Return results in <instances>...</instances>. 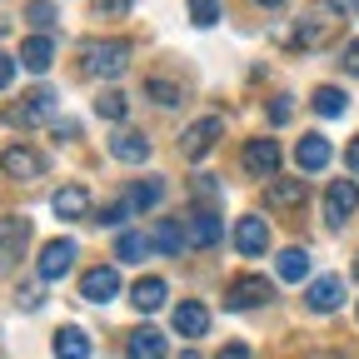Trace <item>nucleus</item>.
Wrapping results in <instances>:
<instances>
[{"label": "nucleus", "mask_w": 359, "mask_h": 359, "mask_svg": "<svg viewBox=\"0 0 359 359\" xmlns=\"http://www.w3.org/2000/svg\"><path fill=\"white\" fill-rule=\"evenodd\" d=\"M240 165L255 175V180H275L280 175V145L275 140H245V150H240Z\"/></svg>", "instance_id": "obj_4"}, {"label": "nucleus", "mask_w": 359, "mask_h": 359, "mask_svg": "<svg viewBox=\"0 0 359 359\" xmlns=\"http://www.w3.org/2000/svg\"><path fill=\"white\" fill-rule=\"evenodd\" d=\"M130 6H135V0H100V15H110V20H115V15H125Z\"/></svg>", "instance_id": "obj_35"}, {"label": "nucleus", "mask_w": 359, "mask_h": 359, "mask_svg": "<svg viewBox=\"0 0 359 359\" xmlns=\"http://www.w3.org/2000/svg\"><path fill=\"white\" fill-rule=\"evenodd\" d=\"M339 25H344V11L334 6V0H309L304 15L294 20V30L280 25L275 35H280L285 45H299V50H320V45H330V40L339 35Z\"/></svg>", "instance_id": "obj_1"}, {"label": "nucleus", "mask_w": 359, "mask_h": 359, "mask_svg": "<svg viewBox=\"0 0 359 359\" xmlns=\"http://www.w3.org/2000/svg\"><path fill=\"white\" fill-rule=\"evenodd\" d=\"M50 110H55V95L50 90H35V95H25V105L6 110V120L11 125H40V120H50Z\"/></svg>", "instance_id": "obj_13"}, {"label": "nucleus", "mask_w": 359, "mask_h": 359, "mask_svg": "<svg viewBox=\"0 0 359 359\" xmlns=\"http://www.w3.org/2000/svg\"><path fill=\"white\" fill-rule=\"evenodd\" d=\"M125 110H130V100L120 95V90H105V95L95 100V115L100 120H125Z\"/></svg>", "instance_id": "obj_28"}, {"label": "nucleus", "mask_w": 359, "mask_h": 359, "mask_svg": "<svg viewBox=\"0 0 359 359\" xmlns=\"http://www.w3.org/2000/svg\"><path fill=\"white\" fill-rule=\"evenodd\" d=\"M344 70H349V75H359V40H349V45H344Z\"/></svg>", "instance_id": "obj_36"}, {"label": "nucleus", "mask_w": 359, "mask_h": 359, "mask_svg": "<svg viewBox=\"0 0 359 359\" xmlns=\"http://www.w3.org/2000/svg\"><path fill=\"white\" fill-rule=\"evenodd\" d=\"M255 6H264V11H280V6H285V0H255Z\"/></svg>", "instance_id": "obj_41"}, {"label": "nucleus", "mask_w": 359, "mask_h": 359, "mask_svg": "<svg viewBox=\"0 0 359 359\" xmlns=\"http://www.w3.org/2000/svg\"><path fill=\"white\" fill-rule=\"evenodd\" d=\"M304 275H309V255H304L299 245H294V250H285V255H280V280H290V285H299Z\"/></svg>", "instance_id": "obj_25"}, {"label": "nucleus", "mask_w": 359, "mask_h": 359, "mask_svg": "<svg viewBox=\"0 0 359 359\" xmlns=\"http://www.w3.org/2000/svg\"><path fill=\"white\" fill-rule=\"evenodd\" d=\"M190 15H195V25H215L219 20V0H190Z\"/></svg>", "instance_id": "obj_32"}, {"label": "nucleus", "mask_w": 359, "mask_h": 359, "mask_svg": "<svg viewBox=\"0 0 359 359\" xmlns=\"http://www.w3.org/2000/svg\"><path fill=\"white\" fill-rule=\"evenodd\" d=\"M224 135V120L219 115H205V120H195L190 130H185V140H180V150H185V160H205L210 150H215V140Z\"/></svg>", "instance_id": "obj_5"}, {"label": "nucleus", "mask_w": 359, "mask_h": 359, "mask_svg": "<svg viewBox=\"0 0 359 359\" xmlns=\"http://www.w3.org/2000/svg\"><path fill=\"white\" fill-rule=\"evenodd\" d=\"M175 330L185 334V339H200V334L210 330V309H205V304H195V299L175 304Z\"/></svg>", "instance_id": "obj_19"}, {"label": "nucleus", "mask_w": 359, "mask_h": 359, "mask_svg": "<svg viewBox=\"0 0 359 359\" xmlns=\"http://www.w3.org/2000/svg\"><path fill=\"white\" fill-rule=\"evenodd\" d=\"M165 294H170V290H165V280L145 275V280H135V290H130V304L150 314V309H160V304H165Z\"/></svg>", "instance_id": "obj_23"}, {"label": "nucleus", "mask_w": 359, "mask_h": 359, "mask_svg": "<svg viewBox=\"0 0 359 359\" xmlns=\"http://www.w3.org/2000/svg\"><path fill=\"white\" fill-rule=\"evenodd\" d=\"M70 264H75V240H50L40 250V280H60Z\"/></svg>", "instance_id": "obj_15"}, {"label": "nucleus", "mask_w": 359, "mask_h": 359, "mask_svg": "<svg viewBox=\"0 0 359 359\" xmlns=\"http://www.w3.org/2000/svg\"><path fill=\"white\" fill-rule=\"evenodd\" d=\"M25 20H30L35 30H50V25H55V6H50V0H30V6H25Z\"/></svg>", "instance_id": "obj_30"}, {"label": "nucleus", "mask_w": 359, "mask_h": 359, "mask_svg": "<svg viewBox=\"0 0 359 359\" xmlns=\"http://www.w3.org/2000/svg\"><path fill=\"white\" fill-rule=\"evenodd\" d=\"M235 250L250 255V259H259V255L269 250V224H264L259 215H245V219L235 224Z\"/></svg>", "instance_id": "obj_12"}, {"label": "nucleus", "mask_w": 359, "mask_h": 359, "mask_svg": "<svg viewBox=\"0 0 359 359\" xmlns=\"http://www.w3.org/2000/svg\"><path fill=\"white\" fill-rule=\"evenodd\" d=\"M290 115H294V105H290V100H285V95H280V100H275V105H269V120H275V125H285V120H290Z\"/></svg>", "instance_id": "obj_34"}, {"label": "nucleus", "mask_w": 359, "mask_h": 359, "mask_svg": "<svg viewBox=\"0 0 359 359\" xmlns=\"http://www.w3.org/2000/svg\"><path fill=\"white\" fill-rule=\"evenodd\" d=\"M269 299H275V285L264 275H240V280H230V290H224V304L230 309H255V304H269Z\"/></svg>", "instance_id": "obj_3"}, {"label": "nucleus", "mask_w": 359, "mask_h": 359, "mask_svg": "<svg viewBox=\"0 0 359 359\" xmlns=\"http://www.w3.org/2000/svg\"><path fill=\"white\" fill-rule=\"evenodd\" d=\"M50 60H55V40H50V35H30V40L20 45V65H25V70L45 75V70H50Z\"/></svg>", "instance_id": "obj_17"}, {"label": "nucleus", "mask_w": 359, "mask_h": 359, "mask_svg": "<svg viewBox=\"0 0 359 359\" xmlns=\"http://www.w3.org/2000/svg\"><path fill=\"white\" fill-rule=\"evenodd\" d=\"M145 90H150L160 105H180V100H185V95H180V85H175V80H160V75H155V80H145Z\"/></svg>", "instance_id": "obj_31"}, {"label": "nucleus", "mask_w": 359, "mask_h": 359, "mask_svg": "<svg viewBox=\"0 0 359 359\" xmlns=\"http://www.w3.org/2000/svg\"><path fill=\"white\" fill-rule=\"evenodd\" d=\"M330 140H325V135H304V140L294 145V160H299V170H325L330 165Z\"/></svg>", "instance_id": "obj_21"}, {"label": "nucleus", "mask_w": 359, "mask_h": 359, "mask_svg": "<svg viewBox=\"0 0 359 359\" xmlns=\"http://www.w3.org/2000/svg\"><path fill=\"white\" fill-rule=\"evenodd\" d=\"M219 235H224V224H219L215 210H190V215H185V240H190L195 250H215Z\"/></svg>", "instance_id": "obj_7"}, {"label": "nucleus", "mask_w": 359, "mask_h": 359, "mask_svg": "<svg viewBox=\"0 0 359 359\" xmlns=\"http://www.w3.org/2000/svg\"><path fill=\"white\" fill-rule=\"evenodd\" d=\"M120 294V275L110 264H95V269H85V280H80V299H90V304H110Z\"/></svg>", "instance_id": "obj_8"}, {"label": "nucleus", "mask_w": 359, "mask_h": 359, "mask_svg": "<svg viewBox=\"0 0 359 359\" xmlns=\"http://www.w3.org/2000/svg\"><path fill=\"white\" fill-rule=\"evenodd\" d=\"M25 245H30V219H20V215L0 219V269H11L15 259H25Z\"/></svg>", "instance_id": "obj_6"}, {"label": "nucleus", "mask_w": 359, "mask_h": 359, "mask_svg": "<svg viewBox=\"0 0 359 359\" xmlns=\"http://www.w3.org/2000/svg\"><path fill=\"white\" fill-rule=\"evenodd\" d=\"M55 359H90L85 330H60V334H55Z\"/></svg>", "instance_id": "obj_24"}, {"label": "nucleus", "mask_w": 359, "mask_h": 359, "mask_svg": "<svg viewBox=\"0 0 359 359\" xmlns=\"http://www.w3.org/2000/svg\"><path fill=\"white\" fill-rule=\"evenodd\" d=\"M344 160H349V170L359 175V135H354V140H349V155H344Z\"/></svg>", "instance_id": "obj_40"}, {"label": "nucleus", "mask_w": 359, "mask_h": 359, "mask_svg": "<svg viewBox=\"0 0 359 359\" xmlns=\"http://www.w3.org/2000/svg\"><path fill=\"white\" fill-rule=\"evenodd\" d=\"M339 299H344V280H339V275H325V280H314V285L304 290V304H309L314 314L339 309Z\"/></svg>", "instance_id": "obj_14"}, {"label": "nucleus", "mask_w": 359, "mask_h": 359, "mask_svg": "<svg viewBox=\"0 0 359 359\" xmlns=\"http://www.w3.org/2000/svg\"><path fill=\"white\" fill-rule=\"evenodd\" d=\"M125 215H130V200H115L100 210V224H125Z\"/></svg>", "instance_id": "obj_33"}, {"label": "nucleus", "mask_w": 359, "mask_h": 359, "mask_svg": "<svg viewBox=\"0 0 359 359\" xmlns=\"http://www.w3.org/2000/svg\"><path fill=\"white\" fill-rule=\"evenodd\" d=\"M20 304L25 309H40V285H20Z\"/></svg>", "instance_id": "obj_38"}, {"label": "nucleus", "mask_w": 359, "mask_h": 359, "mask_svg": "<svg viewBox=\"0 0 359 359\" xmlns=\"http://www.w3.org/2000/svg\"><path fill=\"white\" fill-rule=\"evenodd\" d=\"M219 359H250V349H245V344H224Z\"/></svg>", "instance_id": "obj_39"}, {"label": "nucleus", "mask_w": 359, "mask_h": 359, "mask_svg": "<svg viewBox=\"0 0 359 359\" xmlns=\"http://www.w3.org/2000/svg\"><path fill=\"white\" fill-rule=\"evenodd\" d=\"M0 170H6L11 180H40L45 175V160L30 145H6V150H0Z\"/></svg>", "instance_id": "obj_9"}, {"label": "nucleus", "mask_w": 359, "mask_h": 359, "mask_svg": "<svg viewBox=\"0 0 359 359\" xmlns=\"http://www.w3.org/2000/svg\"><path fill=\"white\" fill-rule=\"evenodd\" d=\"M180 359H200V354H195V349H185V354H180Z\"/></svg>", "instance_id": "obj_43"}, {"label": "nucleus", "mask_w": 359, "mask_h": 359, "mask_svg": "<svg viewBox=\"0 0 359 359\" xmlns=\"http://www.w3.org/2000/svg\"><path fill=\"white\" fill-rule=\"evenodd\" d=\"M150 245H155L160 255H180V250L190 245V240H185V224H180V219H160L155 230H150Z\"/></svg>", "instance_id": "obj_22"}, {"label": "nucleus", "mask_w": 359, "mask_h": 359, "mask_svg": "<svg viewBox=\"0 0 359 359\" xmlns=\"http://www.w3.org/2000/svg\"><path fill=\"white\" fill-rule=\"evenodd\" d=\"M304 200H309V180L304 175L299 180H280L275 175V180H269V190H264V205L269 210H299Z\"/></svg>", "instance_id": "obj_10"}, {"label": "nucleus", "mask_w": 359, "mask_h": 359, "mask_svg": "<svg viewBox=\"0 0 359 359\" xmlns=\"http://www.w3.org/2000/svg\"><path fill=\"white\" fill-rule=\"evenodd\" d=\"M160 195H165L160 180H140V185L130 190V205H135V210H150V205H160Z\"/></svg>", "instance_id": "obj_29"}, {"label": "nucleus", "mask_w": 359, "mask_h": 359, "mask_svg": "<svg viewBox=\"0 0 359 359\" xmlns=\"http://www.w3.org/2000/svg\"><path fill=\"white\" fill-rule=\"evenodd\" d=\"M354 210H359V185H354V180H334L330 195H325V219L330 224H344Z\"/></svg>", "instance_id": "obj_11"}, {"label": "nucleus", "mask_w": 359, "mask_h": 359, "mask_svg": "<svg viewBox=\"0 0 359 359\" xmlns=\"http://www.w3.org/2000/svg\"><path fill=\"white\" fill-rule=\"evenodd\" d=\"M125 354L130 359H165V334L160 330H130Z\"/></svg>", "instance_id": "obj_20"}, {"label": "nucleus", "mask_w": 359, "mask_h": 359, "mask_svg": "<svg viewBox=\"0 0 359 359\" xmlns=\"http://www.w3.org/2000/svg\"><path fill=\"white\" fill-rule=\"evenodd\" d=\"M150 250H155V245H150L145 235H135V230H125V235L115 240V255H120V259H145Z\"/></svg>", "instance_id": "obj_27"}, {"label": "nucleus", "mask_w": 359, "mask_h": 359, "mask_svg": "<svg viewBox=\"0 0 359 359\" xmlns=\"http://www.w3.org/2000/svg\"><path fill=\"white\" fill-rule=\"evenodd\" d=\"M314 110H320L325 120L344 115V90H334V85H320V90H314Z\"/></svg>", "instance_id": "obj_26"}, {"label": "nucleus", "mask_w": 359, "mask_h": 359, "mask_svg": "<svg viewBox=\"0 0 359 359\" xmlns=\"http://www.w3.org/2000/svg\"><path fill=\"white\" fill-rule=\"evenodd\" d=\"M354 11H359V0H354Z\"/></svg>", "instance_id": "obj_44"}, {"label": "nucleus", "mask_w": 359, "mask_h": 359, "mask_svg": "<svg viewBox=\"0 0 359 359\" xmlns=\"http://www.w3.org/2000/svg\"><path fill=\"white\" fill-rule=\"evenodd\" d=\"M50 210H55L60 219H85V215H90V195H85V185H65V190H55V195H50Z\"/></svg>", "instance_id": "obj_18"}, {"label": "nucleus", "mask_w": 359, "mask_h": 359, "mask_svg": "<svg viewBox=\"0 0 359 359\" xmlns=\"http://www.w3.org/2000/svg\"><path fill=\"white\" fill-rule=\"evenodd\" d=\"M110 155L125 160V165H145L150 160V140H145L140 130H120L115 140H110Z\"/></svg>", "instance_id": "obj_16"}, {"label": "nucleus", "mask_w": 359, "mask_h": 359, "mask_svg": "<svg viewBox=\"0 0 359 359\" xmlns=\"http://www.w3.org/2000/svg\"><path fill=\"white\" fill-rule=\"evenodd\" d=\"M11 80H15V60H11L6 50H0V90H6Z\"/></svg>", "instance_id": "obj_37"}, {"label": "nucleus", "mask_w": 359, "mask_h": 359, "mask_svg": "<svg viewBox=\"0 0 359 359\" xmlns=\"http://www.w3.org/2000/svg\"><path fill=\"white\" fill-rule=\"evenodd\" d=\"M309 359H344V354H334V349H325V354H309Z\"/></svg>", "instance_id": "obj_42"}, {"label": "nucleus", "mask_w": 359, "mask_h": 359, "mask_svg": "<svg viewBox=\"0 0 359 359\" xmlns=\"http://www.w3.org/2000/svg\"><path fill=\"white\" fill-rule=\"evenodd\" d=\"M125 65H130V45H125V40H90V45H85V75L115 80Z\"/></svg>", "instance_id": "obj_2"}]
</instances>
